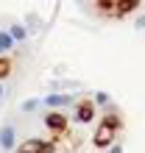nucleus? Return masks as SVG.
I'll return each mask as SVG.
<instances>
[{
	"instance_id": "obj_11",
	"label": "nucleus",
	"mask_w": 145,
	"mask_h": 153,
	"mask_svg": "<svg viewBox=\"0 0 145 153\" xmlns=\"http://www.w3.org/2000/svg\"><path fill=\"white\" fill-rule=\"evenodd\" d=\"M92 103H101V106H103V103H109V95H106V92H98Z\"/></svg>"
},
{
	"instance_id": "obj_10",
	"label": "nucleus",
	"mask_w": 145,
	"mask_h": 153,
	"mask_svg": "<svg viewBox=\"0 0 145 153\" xmlns=\"http://www.w3.org/2000/svg\"><path fill=\"white\" fill-rule=\"evenodd\" d=\"M11 45H14V39L8 36V31H0V48H3V50H11Z\"/></svg>"
},
{
	"instance_id": "obj_8",
	"label": "nucleus",
	"mask_w": 145,
	"mask_h": 153,
	"mask_svg": "<svg viewBox=\"0 0 145 153\" xmlns=\"http://www.w3.org/2000/svg\"><path fill=\"white\" fill-rule=\"evenodd\" d=\"M11 75V61H8L6 56H0V81Z\"/></svg>"
},
{
	"instance_id": "obj_7",
	"label": "nucleus",
	"mask_w": 145,
	"mask_h": 153,
	"mask_svg": "<svg viewBox=\"0 0 145 153\" xmlns=\"http://www.w3.org/2000/svg\"><path fill=\"white\" fill-rule=\"evenodd\" d=\"M45 103L48 106H64V103H70V95H48Z\"/></svg>"
},
{
	"instance_id": "obj_15",
	"label": "nucleus",
	"mask_w": 145,
	"mask_h": 153,
	"mask_svg": "<svg viewBox=\"0 0 145 153\" xmlns=\"http://www.w3.org/2000/svg\"><path fill=\"white\" fill-rule=\"evenodd\" d=\"M0 56H3V48H0Z\"/></svg>"
},
{
	"instance_id": "obj_12",
	"label": "nucleus",
	"mask_w": 145,
	"mask_h": 153,
	"mask_svg": "<svg viewBox=\"0 0 145 153\" xmlns=\"http://www.w3.org/2000/svg\"><path fill=\"white\" fill-rule=\"evenodd\" d=\"M36 106H39V103H36V100H25V103H22V109H25V111H34V109H36Z\"/></svg>"
},
{
	"instance_id": "obj_1",
	"label": "nucleus",
	"mask_w": 145,
	"mask_h": 153,
	"mask_svg": "<svg viewBox=\"0 0 145 153\" xmlns=\"http://www.w3.org/2000/svg\"><path fill=\"white\" fill-rule=\"evenodd\" d=\"M117 131H120V117H117V114H106L103 120H101V125H98L95 137H92L95 148H101V150H103V148H112Z\"/></svg>"
},
{
	"instance_id": "obj_4",
	"label": "nucleus",
	"mask_w": 145,
	"mask_h": 153,
	"mask_svg": "<svg viewBox=\"0 0 145 153\" xmlns=\"http://www.w3.org/2000/svg\"><path fill=\"white\" fill-rule=\"evenodd\" d=\"M92 117H95V103L92 100H81L75 106V120L78 123H89Z\"/></svg>"
},
{
	"instance_id": "obj_6",
	"label": "nucleus",
	"mask_w": 145,
	"mask_h": 153,
	"mask_svg": "<svg viewBox=\"0 0 145 153\" xmlns=\"http://www.w3.org/2000/svg\"><path fill=\"white\" fill-rule=\"evenodd\" d=\"M0 148L3 150L14 148V125H3V131H0Z\"/></svg>"
},
{
	"instance_id": "obj_5",
	"label": "nucleus",
	"mask_w": 145,
	"mask_h": 153,
	"mask_svg": "<svg viewBox=\"0 0 145 153\" xmlns=\"http://www.w3.org/2000/svg\"><path fill=\"white\" fill-rule=\"evenodd\" d=\"M45 125H48L50 131H56V134H61L67 128V117L64 114H59V111H50L48 117H45Z\"/></svg>"
},
{
	"instance_id": "obj_9",
	"label": "nucleus",
	"mask_w": 145,
	"mask_h": 153,
	"mask_svg": "<svg viewBox=\"0 0 145 153\" xmlns=\"http://www.w3.org/2000/svg\"><path fill=\"white\" fill-rule=\"evenodd\" d=\"M8 36H11L14 42H22V39H25V28H22V25H11V31H8Z\"/></svg>"
},
{
	"instance_id": "obj_13",
	"label": "nucleus",
	"mask_w": 145,
	"mask_h": 153,
	"mask_svg": "<svg viewBox=\"0 0 145 153\" xmlns=\"http://www.w3.org/2000/svg\"><path fill=\"white\" fill-rule=\"evenodd\" d=\"M109 153H123V148H120V145H112V148H109Z\"/></svg>"
},
{
	"instance_id": "obj_3",
	"label": "nucleus",
	"mask_w": 145,
	"mask_h": 153,
	"mask_svg": "<svg viewBox=\"0 0 145 153\" xmlns=\"http://www.w3.org/2000/svg\"><path fill=\"white\" fill-rule=\"evenodd\" d=\"M14 153H50V145L45 139H28V142H22Z\"/></svg>"
},
{
	"instance_id": "obj_14",
	"label": "nucleus",
	"mask_w": 145,
	"mask_h": 153,
	"mask_svg": "<svg viewBox=\"0 0 145 153\" xmlns=\"http://www.w3.org/2000/svg\"><path fill=\"white\" fill-rule=\"evenodd\" d=\"M0 97H3V86H0Z\"/></svg>"
},
{
	"instance_id": "obj_2",
	"label": "nucleus",
	"mask_w": 145,
	"mask_h": 153,
	"mask_svg": "<svg viewBox=\"0 0 145 153\" xmlns=\"http://www.w3.org/2000/svg\"><path fill=\"white\" fill-rule=\"evenodd\" d=\"M137 6H140V0H98V3H95L98 11L109 14V17H123V14L134 11Z\"/></svg>"
}]
</instances>
